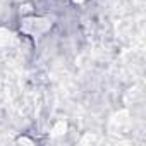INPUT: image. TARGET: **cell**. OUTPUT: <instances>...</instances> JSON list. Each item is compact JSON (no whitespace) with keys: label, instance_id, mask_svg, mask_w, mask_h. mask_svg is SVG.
<instances>
[{"label":"cell","instance_id":"cell-1","mask_svg":"<svg viewBox=\"0 0 146 146\" xmlns=\"http://www.w3.org/2000/svg\"><path fill=\"white\" fill-rule=\"evenodd\" d=\"M53 26V21L50 17H45V16H23L21 19V24H19V31L33 40H38L41 38L43 35H46Z\"/></svg>","mask_w":146,"mask_h":146},{"label":"cell","instance_id":"cell-2","mask_svg":"<svg viewBox=\"0 0 146 146\" xmlns=\"http://www.w3.org/2000/svg\"><path fill=\"white\" fill-rule=\"evenodd\" d=\"M17 36L12 29L5 28V26H0V50H4V48H9L16 43Z\"/></svg>","mask_w":146,"mask_h":146},{"label":"cell","instance_id":"cell-3","mask_svg":"<svg viewBox=\"0 0 146 146\" xmlns=\"http://www.w3.org/2000/svg\"><path fill=\"white\" fill-rule=\"evenodd\" d=\"M67 129H69V125H67V120H64V119H58L53 125H52V129H50V137H60V136H64L65 132H67Z\"/></svg>","mask_w":146,"mask_h":146},{"label":"cell","instance_id":"cell-4","mask_svg":"<svg viewBox=\"0 0 146 146\" xmlns=\"http://www.w3.org/2000/svg\"><path fill=\"white\" fill-rule=\"evenodd\" d=\"M16 143H19V144H36V141L35 139H31V137H28V136H21V137H17L16 139Z\"/></svg>","mask_w":146,"mask_h":146},{"label":"cell","instance_id":"cell-5","mask_svg":"<svg viewBox=\"0 0 146 146\" xmlns=\"http://www.w3.org/2000/svg\"><path fill=\"white\" fill-rule=\"evenodd\" d=\"M70 2L74 4V5H83V4H86V2H88V0H70Z\"/></svg>","mask_w":146,"mask_h":146},{"label":"cell","instance_id":"cell-6","mask_svg":"<svg viewBox=\"0 0 146 146\" xmlns=\"http://www.w3.org/2000/svg\"><path fill=\"white\" fill-rule=\"evenodd\" d=\"M58 2H64V0H58Z\"/></svg>","mask_w":146,"mask_h":146}]
</instances>
